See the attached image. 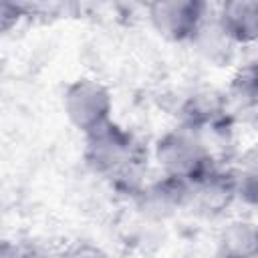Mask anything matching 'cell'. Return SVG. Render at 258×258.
Wrapping results in <instances>:
<instances>
[{"label":"cell","instance_id":"cell-4","mask_svg":"<svg viewBox=\"0 0 258 258\" xmlns=\"http://www.w3.org/2000/svg\"><path fill=\"white\" fill-rule=\"evenodd\" d=\"M208 6L196 0H161L147 6V18L153 30L171 42L196 40L206 24Z\"/></svg>","mask_w":258,"mask_h":258},{"label":"cell","instance_id":"cell-5","mask_svg":"<svg viewBox=\"0 0 258 258\" xmlns=\"http://www.w3.org/2000/svg\"><path fill=\"white\" fill-rule=\"evenodd\" d=\"M236 198H238L236 173L222 171L216 167L206 177L191 183L189 206L206 214H218L226 210Z\"/></svg>","mask_w":258,"mask_h":258},{"label":"cell","instance_id":"cell-7","mask_svg":"<svg viewBox=\"0 0 258 258\" xmlns=\"http://www.w3.org/2000/svg\"><path fill=\"white\" fill-rule=\"evenodd\" d=\"M216 24L232 44L258 42V2L236 0L218 8Z\"/></svg>","mask_w":258,"mask_h":258},{"label":"cell","instance_id":"cell-13","mask_svg":"<svg viewBox=\"0 0 258 258\" xmlns=\"http://www.w3.org/2000/svg\"><path fill=\"white\" fill-rule=\"evenodd\" d=\"M240 171L250 173V175H258V145L252 147V149L244 155V159H242V163H240Z\"/></svg>","mask_w":258,"mask_h":258},{"label":"cell","instance_id":"cell-8","mask_svg":"<svg viewBox=\"0 0 258 258\" xmlns=\"http://www.w3.org/2000/svg\"><path fill=\"white\" fill-rule=\"evenodd\" d=\"M226 105H228V99H224L214 91L191 93L181 103L179 125L200 133H206L210 129H220V123L226 119Z\"/></svg>","mask_w":258,"mask_h":258},{"label":"cell","instance_id":"cell-9","mask_svg":"<svg viewBox=\"0 0 258 258\" xmlns=\"http://www.w3.org/2000/svg\"><path fill=\"white\" fill-rule=\"evenodd\" d=\"M218 258H258V224L228 222L218 234Z\"/></svg>","mask_w":258,"mask_h":258},{"label":"cell","instance_id":"cell-6","mask_svg":"<svg viewBox=\"0 0 258 258\" xmlns=\"http://www.w3.org/2000/svg\"><path fill=\"white\" fill-rule=\"evenodd\" d=\"M189 191H191V183L161 173L159 179L145 183L143 189L137 194V198L141 200V206L149 214L169 216L175 210L189 208Z\"/></svg>","mask_w":258,"mask_h":258},{"label":"cell","instance_id":"cell-3","mask_svg":"<svg viewBox=\"0 0 258 258\" xmlns=\"http://www.w3.org/2000/svg\"><path fill=\"white\" fill-rule=\"evenodd\" d=\"M62 111L77 131L89 135L113 121L111 91L101 81L77 79L69 83L62 93Z\"/></svg>","mask_w":258,"mask_h":258},{"label":"cell","instance_id":"cell-11","mask_svg":"<svg viewBox=\"0 0 258 258\" xmlns=\"http://www.w3.org/2000/svg\"><path fill=\"white\" fill-rule=\"evenodd\" d=\"M2 258H56L36 242H4Z\"/></svg>","mask_w":258,"mask_h":258},{"label":"cell","instance_id":"cell-1","mask_svg":"<svg viewBox=\"0 0 258 258\" xmlns=\"http://www.w3.org/2000/svg\"><path fill=\"white\" fill-rule=\"evenodd\" d=\"M147 149L125 127L115 121L85 135L87 165L117 189L139 194L147 173Z\"/></svg>","mask_w":258,"mask_h":258},{"label":"cell","instance_id":"cell-10","mask_svg":"<svg viewBox=\"0 0 258 258\" xmlns=\"http://www.w3.org/2000/svg\"><path fill=\"white\" fill-rule=\"evenodd\" d=\"M226 97L238 107L258 109V60L242 64L232 75Z\"/></svg>","mask_w":258,"mask_h":258},{"label":"cell","instance_id":"cell-12","mask_svg":"<svg viewBox=\"0 0 258 258\" xmlns=\"http://www.w3.org/2000/svg\"><path fill=\"white\" fill-rule=\"evenodd\" d=\"M58 258H109V256L103 248H99L91 242H75Z\"/></svg>","mask_w":258,"mask_h":258},{"label":"cell","instance_id":"cell-2","mask_svg":"<svg viewBox=\"0 0 258 258\" xmlns=\"http://www.w3.org/2000/svg\"><path fill=\"white\" fill-rule=\"evenodd\" d=\"M153 159L163 175L196 183L216 169V161L204 133L177 125L165 131L153 145Z\"/></svg>","mask_w":258,"mask_h":258}]
</instances>
